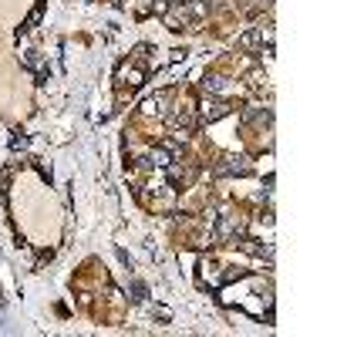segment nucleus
Here are the masks:
<instances>
[{
	"instance_id": "f257e3e1",
	"label": "nucleus",
	"mask_w": 337,
	"mask_h": 337,
	"mask_svg": "<svg viewBox=\"0 0 337 337\" xmlns=\"http://www.w3.org/2000/svg\"><path fill=\"white\" fill-rule=\"evenodd\" d=\"M229 112V104L226 101H202V121H216Z\"/></svg>"
},
{
	"instance_id": "f03ea898",
	"label": "nucleus",
	"mask_w": 337,
	"mask_h": 337,
	"mask_svg": "<svg viewBox=\"0 0 337 337\" xmlns=\"http://www.w3.org/2000/svg\"><path fill=\"white\" fill-rule=\"evenodd\" d=\"M165 104H168V91H159L155 98H149V101L142 104L145 115H165Z\"/></svg>"
},
{
	"instance_id": "7ed1b4c3",
	"label": "nucleus",
	"mask_w": 337,
	"mask_h": 337,
	"mask_svg": "<svg viewBox=\"0 0 337 337\" xmlns=\"http://www.w3.org/2000/svg\"><path fill=\"white\" fill-rule=\"evenodd\" d=\"M216 172H219V176H229V172H240V176H243V172H246V159H233V155H226V159L216 165Z\"/></svg>"
},
{
	"instance_id": "20e7f679",
	"label": "nucleus",
	"mask_w": 337,
	"mask_h": 337,
	"mask_svg": "<svg viewBox=\"0 0 337 337\" xmlns=\"http://www.w3.org/2000/svg\"><path fill=\"white\" fill-rule=\"evenodd\" d=\"M236 233H240V223H233V219H219V223H216V233H213V236L223 243V240H229V236H236Z\"/></svg>"
},
{
	"instance_id": "39448f33",
	"label": "nucleus",
	"mask_w": 337,
	"mask_h": 337,
	"mask_svg": "<svg viewBox=\"0 0 337 337\" xmlns=\"http://www.w3.org/2000/svg\"><path fill=\"white\" fill-rule=\"evenodd\" d=\"M202 91H213V95L223 91V78H219V74H206V78H202Z\"/></svg>"
},
{
	"instance_id": "423d86ee",
	"label": "nucleus",
	"mask_w": 337,
	"mask_h": 337,
	"mask_svg": "<svg viewBox=\"0 0 337 337\" xmlns=\"http://www.w3.org/2000/svg\"><path fill=\"white\" fill-rule=\"evenodd\" d=\"M260 40H263V31H249V34L240 37V48H253V44H260Z\"/></svg>"
},
{
	"instance_id": "0eeeda50",
	"label": "nucleus",
	"mask_w": 337,
	"mask_h": 337,
	"mask_svg": "<svg viewBox=\"0 0 337 337\" xmlns=\"http://www.w3.org/2000/svg\"><path fill=\"white\" fill-rule=\"evenodd\" d=\"M37 20H40V7H37V10H34V14H31V17L24 20V27H20V34H27V31H31L34 24H37Z\"/></svg>"
},
{
	"instance_id": "6e6552de",
	"label": "nucleus",
	"mask_w": 337,
	"mask_h": 337,
	"mask_svg": "<svg viewBox=\"0 0 337 337\" xmlns=\"http://www.w3.org/2000/svg\"><path fill=\"white\" fill-rule=\"evenodd\" d=\"M132 293H135V300H145V297H149V290H145V283H132Z\"/></svg>"
}]
</instances>
